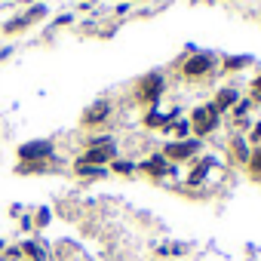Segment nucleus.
I'll list each match as a JSON object with an SVG mask.
<instances>
[{
	"instance_id": "nucleus-5",
	"label": "nucleus",
	"mask_w": 261,
	"mask_h": 261,
	"mask_svg": "<svg viewBox=\"0 0 261 261\" xmlns=\"http://www.w3.org/2000/svg\"><path fill=\"white\" fill-rule=\"evenodd\" d=\"M114 154H117V148L111 145V142H95L89 151H86V157H83V163H92V166H105L108 160H114Z\"/></svg>"
},
{
	"instance_id": "nucleus-11",
	"label": "nucleus",
	"mask_w": 261,
	"mask_h": 261,
	"mask_svg": "<svg viewBox=\"0 0 261 261\" xmlns=\"http://www.w3.org/2000/svg\"><path fill=\"white\" fill-rule=\"evenodd\" d=\"M249 172H252V175H261V148H255V151L249 154Z\"/></svg>"
},
{
	"instance_id": "nucleus-16",
	"label": "nucleus",
	"mask_w": 261,
	"mask_h": 261,
	"mask_svg": "<svg viewBox=\"0 0 261 261\" xmlns=\"http://www.w3.org/2000/svg\"><path fill=\"white\" fill-rule=\"evenodd\" d=\"M249 108H252V101H237V105H233V114H237V117H243Z\"/></svg>"
},
{
	"instance_id": "nucleus-7",
	"label": "nucleus",
	"mask_w": 261,
	"mask_h": 261,
	"mask_svg": "<svg viewBox=\"0 0 261 261\" xmlns=\"http://www.w3.org/2000/svg\"><path fill=\"white\" fill-rule=\"evenodd\" d=\"M108 114H111V105H108V101H95V105L83 114V126H98Z\"/></svg>"
},
{
	"instance_id": "nucleus-15",
	"label": "nucleus",
	"mask_w": 261,
	"mask_h": 261,
	"mask_svg": "<svg viewBox=\"0 0 261 261\" xmlns=\"http://www.w3.org/2000/svg\"><path fill=\"white\" fill-rule=\"evenodd\" d=\"M114 169L126 175V172H133V163H129V160H117V163H114Z\"/></svg>"
},
{
	"instance_id": "nucleus-18",
	"label": "nucleus",
	"mask_w": 261,
	"mask_h": 261,
	"mask_svg": "<svg viewBox=\"0 0 261 261\" xmlns=\"http://www.w3.org/2000/svg\"><path fill=\"white\" fill-rule=\"evenodd\" d=\"M252 89H255V98H258V101H261V77H258V80H255V83H252Z\"/></svg>"
},
{
	"instance_id": "nucleus-12",
	"label": "nucleus",
	"mask_w": 261,
	"mask_h": 261,
	"mask_svg": "<svg viewBox=\"0 0 261 261\" xmlns=\"http://www.w3.org/2000/svg\"><path fill=\"white\" fill-rule=\"evenodd\" d=\"M246 65H249V56H237V59H227V62H224L227 71H240V68H246Z\"/></svg>"
},
{
	"instance_id": "nucleus-17",
	"label": "nucleus",
	"mask_w": 261,
	"mask_h": 261,
	"mask_svg": "<svg viewBox=\"0 0 261 261\" xmlns=\"http://www.w3.org/2000/svg\"><path fill=\"white\" fill-rule=\"evenodd\" d=\"M25 252H28V255H34L37 261H43V252H40V249H37L34 243H25Z\"/></svg>"
},
{
	"instance_id": "nucleus-13",
	"label": "nucleus",
	"mask_w": 261,
	"mask_h": 261,
	"mask_svg": "<svg viewBox=\"0 0 261 261\" xmlns=\"http://www.w3.org/2000/svg\"><path fill=\"white\" fill-rule=\"evenodd\" d=\"M233 154H237V160L249 163V151H246V142H243V139H237V142H233Z\"/></svg>"
},
{
	"instance_id": "nucleus-1",
	"label": "nucleus",
	"mask_w": 261,
	"mask_h": 261,
	"mask_svg": "<svg viewBox=\"0 0 261 261\" xmlns=\"http://www.w3.org/2000/svg\"><path fill=\"white\" fill-rule=\"evenodd\" d=\"M215 126H218V108H215V105H200V108L194 111V117H191V129L203 139V136L212 133Z\"/></svg>"
},
{
	"instance_id": "nucleus-3",
	"label": "nucleus",
	"mask_w": 261,
	"mask_h": 261,
	"mask_svg": "<svg viewBox=\"0 0 261 261\" xmlns=\"http://www.w3.org/2000/svg\"><path fill=\"white\" fill-rule=\"evenodd\" d=\"M49 154H53V142H28V145L19 148V157L28 160V163H40V160H46Z\"/></svg>"
},
{
	"instance_id": "nucleus-2",
	"label": "nucleus",
	"mask_w": 261,
	"mask_h": 261,
	"mask_svg": "<svg viewBox=\"0 0 261 261\" xmlns=\"http://www.w3.org/2000/svg\"><path fill=\"white\" fill-rule=\"evenodd\" d=\"M212 65H215V59L209 56V53H197V56H191L188 62H185V77H191V80H197V77H206L209 71H212Z\"/></svg>"
},
{
	"instance_id": "nucleus-4",
	"label": "nucleus",
	"mask_w": 261,
	"mask_h": 261,
	"mask_svg": "<svg viewBox=\"0 0 261 261\" xmlns=\"http://www.w3.org/2000/svg\"><path fill=\"white\" fill-rule=\"evenodd\" d=\"M197 148H200V142H194V139H185V142H172L166 151H163V157L166 160H188V157H194L197 154Z\"/></svg>"
},
{
	"instance_id": "nucleus-9",
	"label": "nucleus",
	"mask_w": 261,
	"mask_h": 261,
	"mask_svg": "<svg viewBox=\"0 0 261 261\" xmlns=\"http://www.w3.org/2000/svg\"><path fill=\"white\" fill-rule=\"evenodd\" d=\"M212 105L218 108V114L227 111V108H233V105H237V89H230V86H227V89H218V95H215Z\"/></svg>"
},
{
	"instance_id": "nucleus-10",
	"label": "nucleus",
	"mask_w": 261,
	"mask_h": 261,
	"mask_svg": "<svg viewBox=\"0 0 261 261\" xmlns=\"http://www.w3.org/2000/svg\"><path fill=\"white\" fill-rule=\"evenodd\" d=\"M74 172L77 175H105V166H92V163H83V160H77V166H74Z\"/></svg>"
},
{
	"instance_id": "nucleus-8",
	"label": "nucleus",
	"mask_w": 261,
	"mask_h": 261,
	"mask_svg": "<svg viewBox=\"0 0 261 261\" xmlns=\"http://www.w3.org/2000/svg\"><path fill=\"white\" fill-rule=\"evenodd\" d=\"M142 169H145L148 175H154V178H160V175H169V172H172V166H169V160H166L163 154H157V157H151L148 163H142Z\"/></svg>"
},
{
	"instance_id": "nucleus-6",
	"label": "nucleus",
	"mask_w": 261,
	"mask_h": 261,
	"mask_svg": "<svg viewBox=\"0 0 261 261\" xmlns=\"http://www.w3.org/2000/svg\"><path fill=\"white\" fill-rule=\"evenodd\" d=\"M160 92H163V77L160 74H151V77H145L142 83H139V98L142 101H157L160 98Z\"/></svg>"
},
{
	"instance_id": "nucleus-14",
	"label": "nucleus",
	"mask_w": 261,
	"mask_h": 261,
	"mask_svg": "<svg viewBox=\"0 0 261 261\" xmlns=\"http://www.w3.org/2000/svg\"><path fill=\"white\" fill-rule=\"evenodd\" d=\"M188 133H191V123H178V126H175V136H178V142H185V139H188Z\"/></svg>"
},
{
	"instance_id": "nucleus-19",
	"label": "nucleus",
	"mask_w": 261,
	"mask_h": 261,
	"mask_svg": "<svg viewBox=\"0 0 261 261\" xmlns=\"http://www.w3.org/2000/svg\"><path fill=\"white\" fill-rule=\"evenodd\" d=\"M252 142H261V123H258V126L252 129Z\"/></svg>"
}]
</instances>
